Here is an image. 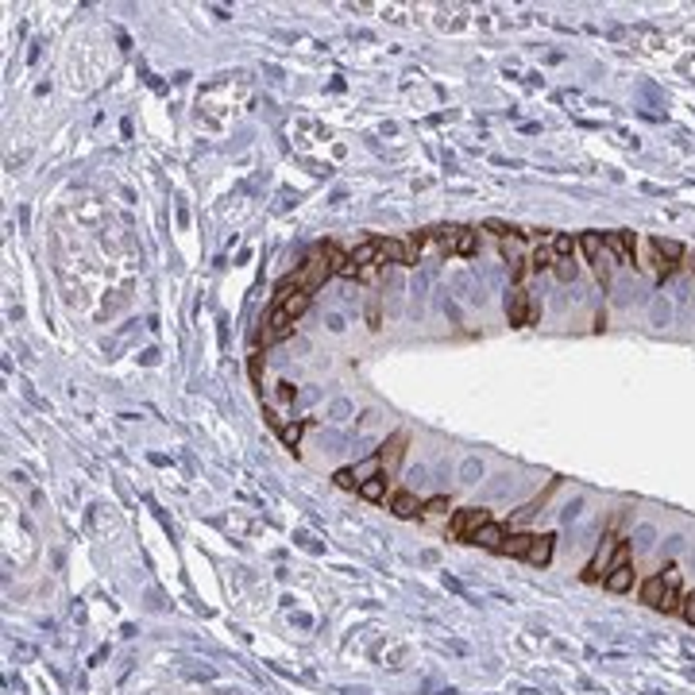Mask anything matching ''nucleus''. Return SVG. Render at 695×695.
I'll return each instance as SVG.
<instances>
[{
  "label": "nucleus",
  "mask_w": 695,
  "mask_h": 695,
  "mask_svg": "<svg viewBox=\"0 0 695 695\" xmlns=\"http://www.w3.org/2000/svg\"><path fill=\"white\" fill-rule=\"evenodd\" d=\"M491 521V514L487 510H479V506H468V510H460L452 518V537H460V541H471L475 533H479L483 526Z\"/></svg>",
  "instance_id": "nucleus-5"
},
{
  "label": "nucleus",
  "mask_w": 695,
  "mask_h": 695,
  "mask_svg": "<svg viewBox=\"0 0 695 695\" xmlns=\"http://www.w3.org/2000/svg\"><path fill=\"white\" fill-rule=\"evenodd\" d=\"M359 494H364L367 502H379L386 494V475H371V479L359 483Z\"/></svg>",
  "instance_id": "nucleus-17"
},
{
  "label": "nucleus",
  "mask_w": 695,
  "mask_h": 695,
  "mask_svg": "<svg viewBox=\"0 0 695 695\" xmlns=\"http://www.w3.org/2000/svg\"><path fill=\"white\" fill-rule=\"evenodd\" d=\"M680 614H684V618H688V622L695 626V595H688V599H684V603H680Z\"/></svg>",
  "instance_id": "nucleus-25"
},
{
  "label": "nucleus",
  "mask_w": 695,
  "mask_h": 695,
  "mask_svg": "<svg viewBox=\"0 0 695 695\" xmlns=\"http://www.w3.org/2000/svg\"><path fill=\"white\" fill-rule=\"evenodd\" d=\"M518 240H521V236H510V240H502V259H506L514 271L521 274V247H518Z\"/></svg>",
  "instance_id": "nucleus-19"
},
{
  "label": "nucleus",
  "mask_w": 695,
  "mask_h": 695,
  "mask_svg": "<svg viewBox=\"0 0 695 695\" xmlns=\"http://www.w3.org/2000/svg\"><path fill=\"white\" fill-rule=\"evenodd\" d=\"M529 545H533V533H510V537H506V545H502L499 552H506V556H518V560H526V556H529Z\"/></svg>",
  "instance_id": "nucleus-13"
},
{
  "label": "nucleus",
  "mask_w": 695,
  "mask_h": 695,
  "mask_svg": "<svg viewBox=\"0 0 695 695\" xmlns=\"http://www.w3.org/2000/svg\"><path fill=\"white\" fill-rule=\"evenodd\" d=\"M641 603L656 606V611H676V606L684 603L680 599V572L669 568L664 576H649L641 584Z\"/></svg>",
  "instance_id": "nucleus-1"
},
{
  "label": "nucleus",
  "mask_w": 695,
  "mask_h": 695,
  "mask_svg": "<svg viewBox=\"0 0 695 695\" xmlns=\"http://www.w3.org/2000/svg\"><path fill=\"white\" fill-rule=\"evenodd\" d=\"M301 429H306V421H290V425H282V429H279L282 444H286V449H298V441H301Z\"/></svg>",
  "instance_id": "nucleus-21"
},
{
  "label": "nucleus",
  "mask_w": 695,
  "mask_h": 695,
  "mask_svg": "<svg viewBox=\"0 0 695 695\" xmlns=\"http://www.w3.org/2000/svg\"><path fill=\"white\" fill-rule=\"evenodd\" d=\"M552 274H556L560 282H572V279H576V263H572V259H556V266H552Z\"/></svg>",
  "instance_id": "nucleus-23"
},
{
  "label": "nucleus",
  "mask_w": 695,
  "mask_h": 695,
  "mask_svg": "<svg viewBox=\"0 0 695 695\" xmlns=\"http://www.w3.org/2000/svg\"><path fill=\"white\" fill-rule=\"evenodd\" d=\"M579 247H584V259H587V263H599V259H603V251H606V244H603V232H584V240H579Z\"/></svg>",
  "instance_id": "nucleus-15"
},
{
  "label": "nucleus",
  "mask_w": 695,
  "mask_h": 695,
  "mask_svg": "<svg viewBox=\"0 0 695 695\" xmlns=\"http://www.w3.org/2000/svg\"><path fill=\"white\" fill-rule=\"evenodd\" d=\"M259 375H263V356H251V379L259 383Z\"/></svg>",
  "instance_id": "nucleus-27"
},
{
  "label": "nucleus",
  "mask_w": 695,
  "mask_h": 695,
  "mask_svg": "<svg viewBox=\"0 0 695 695\" xmlns=\"http://www.w3.org/2000/svg\"><path fill=\"white\" fill-rule=\"evenodd\" d=\"M402 444H406V433H394L390 441L383 444V452H379V464H386V471L398 468V460H402Z\"/></svg>",
  "instance_id": "nucleus-12"
},
{
  "label": "nucleus",
  "mask_w": 695,
  "mask_h": 695,
  "mask_svg": "<svg viewBox=\"0 0 695 695\" xmlns=\"http://www.w3.org/2000/svg\"><path fill=\"white\" fill-rule=\"evenodd\" d=\"M471 541H475V545H483V549H494V552H499L502 545H506V529H502L499 521H487V526L475 533Z\"/></svg>",
  "instance_id": "nucleus-9"
},
{
  "label": "nucleus",
  "mask_w": 695,
  "mask_h": 695,
  "mask_svg": "<svg viewBox=\"0 0 695 695\" xmlns=\"http://www.w3.org/2000/svg\"><path fill=\"white\" fill-rule=\"evenodd\" d=\"M688 266H691V271H695V255H691V259H688Z\"/></svg>",
  "instance_id": "nucleus-28"
},
{
  "label": "nucleus",
  "mask_w": 695,
  "mask_h": 695,
  "mask_svg": "<svg viewBox=\"0 0 695 695\" xmlns=\"http://www.w3.org/2000/svg\"><path fill=\"white\" fill-rule=\"evenodd\" d=\"M552 541H556V537H552V533H541V537H533V545H529V564H541V568H545L549 564V560H552Z\"/></svg>",
  "instance_id": "nucleus-11"
},
{
  "label": "nucleus",
  "mask_w": 695,
  "mask_h": 695,
  "mask_svg": "<svg viewBox=\"0 0 695 695\" xmlns=\"http://www.w3.org/2000/svg\"><path fill=\"white\" fill-rule=\"evenodd\" d=\"M506 317H510V325H518V329H526V325L537 321V306H533V298L521 286L506 294Z\"/></svg>",
  "instance_id": "nucleus-4"
},
{
  "label": "nucleus",
  "mask_w": 695,
  "mask_h": 695,
  "mask_svg": "<svg viewBox=\"0 0 695 695\" xmlns=\"http://www.w3.org/2000/svg\"><path fill=\"white\" fill-rule=\"evenodd\" d=\"M390 510H394L398 518H414V514L421 510V502H417V494H409V491H398L394 499H390Z\"/></svg>",
  "instance_id": "nucleus-14"
},
{
  "label": "nucleus",
  "mask_w": 695,
  "mask_h": 695,
  "mask_svg": "<svg viewBox=\"0 0 695 695\" xmlns=\"http://www.w3.org/2000/svg\"><path fill=\"white\" fill-rule=\"evenodd\" d=\"M444 510H449V499H444V494H436V499L421 502V514H444Z\"/></svg>",
  "instance_id": "nucleus-24"
},
{
  "label": "nucleus",
  "mask_w": 695,
  "mask_h": 695,
  "mask_svg": "<svg viewBox=\"0 0 695 695\" xmlns=\"http://www.w3.org/2000/svg\"><path fill=\"white\" fill-rule=\"evenodd\" d=\"M332 483H336L340 491H356V487H359V475L351 471V468H340L336 475H332Z\"/></svg>",
  "instance_id": "nucleus-22"
},
{
  "label": "nucleus",
  "mask_w": 695,
  "mask_h": 695,
  "mask_svg": "<svg viewBox=\"0 0 695 695\" xmlns=\"http://www.w3.org/2000/svg\"><path fill=\"white\" fill-rule=\"evenodd\" d=\"M351 263H356V271L359 266H371V263H379V240H364L351 251Z\"/></svg>",
  "instance_id": "nucleus-16"
},
{
  "label": "nucleus",
  "mask_w": 695,
  "mask_h": 695,
  "mask_svg": "<svg viewBox=\"0 0 695 695\" xmlns=\"http://www.w3.org/2000/svg\"><path fill=\"white\" fill-rule=\"evenodd\" d=\"M649 247H653V255H656V279H661V282L672 279V274H676V263L684 259V244L664 240V236H653Z\"/></svg>",
  "instance_id": "nucleus-3"
},
{
  "label": "nucleus",
  "mask_w": 695,
  "mask_h": 695,
  "mask_svg": "<svg viewBox=\"0 0 695 695\" xmlns=\"http://www.w3.org/2000/svg\"><path fill=\"white\" fill-rule=\"evenodd\" d=\"M375 274H379V263H371V266H359V274H356V279L371 282V279H375Z\"/></svg>",
  "instance_id": "nucleus-26"
},
{
  "label": "nucleus",
  "mask_w": 695,
  "mask_h": 695,
  "mask_svg": "<svg viewBox=\"0 0 695 695\" xmlns=\"http://www.w3.org/2000/svg\"><path fill=\"white\" fill-rule=\"evenodd\" d=\"M603 584H606V591H630V587H634V568L630 564H614L611 572H606Z\"/></svg>",
  "instance_id": "nucleus-10"
},
{
  "label": "nucleus",
  "mask_w": 695,
  "mask_h": 695,
  "mask_svg": "<svg viewBox=\"0 0 695 695\" xmlns=\"http://www.w3.org/2000/svg\"><path fill=\"white\" fill-rule=\"evenodd\" d=\"M603 244H606V251L614 255L618 263H637V255H634V232H626V228H618V232H603Z\"/></svg>",
  "instance_id": "nucleus-6"
},
{
  "label": "nucleus",
  "mask_w": 695,
  "mask_h": 695,
  "mask_svg": "<svg viewBox=\"0 0 695 695\" xmlns=\"http://www.w3.org/2000/svg\"><path fill=\"white\" fill-rule=\"evenodd\" d=\"M533 271H552L556 266V251H552V244H541L537 251H533Z\"/></svg>",
  "instance_id": "nucleus-18"
},
{
  "label": "nucleus",
  "mask_w": 695,
  "mask_h": 695,
  "mask_svg": "<svg viewBox=\"0 0 695 695\" xmlns=\"http://www.w3.org/2000/svg\"><path fill=\"white\" fill-rule=\"evenodd\" d=\"M379 263H398V266H409L414 263V251H409V244L402 240H379Z\"/></svg>",
  "instance_id": "nucleus-8"
},
{
  "label": "nucleus",
  "mask_w": 695,
  "mask_h": 695,
  "mask_svg": "<svg viewBox=\"0 0 695 695\" xmlns=\"http://www.w3.org/2000/svg\"><path fill=\"white\" fill-rule=\"evenodd\" d=\"M433 240L444 255H471L475 251V232L464 224H444V228H433Z\"/></svg>",
  "instance_id": "nucleus-2"
},
{
  "label": "nucleus",
  "mask_w": 695,
  "mask_h": 695,
  "mask_svg": "<svg viewBox=\"0 0 695 695\" xmlns=\"http://www.w3.org/2000/svg\"><path fill=\"white\" fill-rule=\"evenodd\" d=\"M317 251L325 255V263H329V271H332V274H344V279H356V274H359V271H356V263H351V255H344L336 244H321Z\"/></svg>",
  "instance_id": "nucleus-7"
},
{
  "label": "nucleus",
  "mask_w": 695,
  "mask_h": 695,
  "mask_svg": "<svg viewBox=\"0 0 695 695\" xmlns=\"http://www.w3.org/2000/svg\"><path fill=\"white\" fill-rule=\"evenodd\" d=\"M552 251H556V259H572L576 240H572L568 232H556V236H552Z\"/></svg>",
  "instance_id": "nucleus-20"
}]
</instances>
